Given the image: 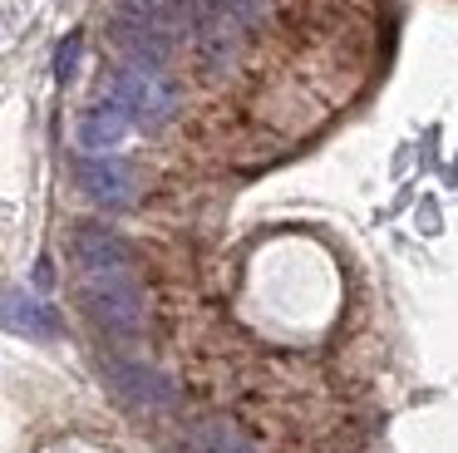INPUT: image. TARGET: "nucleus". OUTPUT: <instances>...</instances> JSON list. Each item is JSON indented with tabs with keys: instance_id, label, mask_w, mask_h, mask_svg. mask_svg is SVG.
Wrapping results in <instances>:
<instances>
[{
	"instance_id": "nucleus-8",
	"label": "nucleus",
	"mask_w": 458,
	"mask_h": 453,
	"mask_svg": "<svg viewBox=\"0 0 458 453\" xmlns=\"http://www.w3.org/2000/svg\"><path fill=\"white\" fill-rule=\"evenodd\" d=\"M192 443H198V453H257L247 439H242L232 423H222V419H208V423H198V433H192Z\"/></svg>"
},
{
	"instance_id": "nucleus-3",
	"label": "nucleus",
	"mask_w": 458,
	"mask_h": 453,
	"mask_svg": "<svg viewBox=\"0 0 458 453\" xmlns=\"http://www.w3.org/2000/svg\"><path fill=\"white\" fill-rule=\"evenodd\" d=\"M109 104H119L123 114H129V124L158 128V124H168V118H173V108H178V94H173V84L163 79V69L123 64L119 74H114Z\"/></svg>"
},
{
	"instance_id": "nucleus-9",
	"label": "nucleus",
	"mask_w": 458,
	"mask_h": 453,
	"mask_svg": "<svg viewBox=\"0 0 458 453\" xmlns=\"http://www.w3.org/2000/svg\"><path fill=\"white\" fill-rule=\"evenodd\" d=\"M198 5L217 10V15H232L237 25H251V20L261 15V0H198Z\"/></svg>"
},
{
	"instance_id": "nucleus-7",
	"label": "nucleus",
	"mask_w": 458,
	"mask_h": 453,
	"mask_svg": "<svg viewBox=\"0 0 458 453\" xmlns=\"http://www.w3.org/2000/svg\"><path fill=\"white\" fill-rule=\"evenodd\" d=\"M123 133H129V114H123L119 104H99V108H89V114L80 118V143L89 148V153L114 148Z\"/></svg>"
},
{
	"instance_id": "nucleus-2",
	"label": "nucleus",
	"mask_w": 458,
	"mask_h": 453,
	"mask_svg": "<svg viewBox=\"0 0 458 453\" xmlns=\"http://www.w3.org/2000/svg\"><path fill=\"white\" fill-rule=\"evenodd\" d=\"M188 30V5L182 0H119L114 10V39L129 55V64L163 69Z\"/></svg>"
},
{
	"instance_id": "nucleus-6",
	"label": "nucleus",
	"mask_w": 458,
	"mask_h": 453,
	"mask_svg": "<svg viewBox=\"0 0 458 453\" xmlns=\"http://www.w3.org/2000/svg\"><path fill=\"white\" fill-rule=\"evenodd\" d=\"M109 384L133 409H163V404H173V384L158 370H143V364H109Z\"/></svg>"
},
{
	"instance_id": "nucleus-4",
	"label": "nucleus",
	"mask_w": 458,
	"mask_h": 453,
	"mask_svg": "<svg viewBox=\"0 0 458 453\" xmlns=\"http://www.w3.org/2000/svg\"><path fill=\"white\" fill-rule=\"evenodd\" d=\"M0 325L11 335H25V340H55L60 335V311L50 301H40L25 286H0Z\"/></svg>"
},
{
	"instance_id": "nucleus-1",
	"label": "nucleus",
	"mask_w": 458,
	"mask_h": 453,
	"mask_svg": "<svg viewBox=\"0 0 458 453\" xmlns=\"http://www.w3.org/2000/svg\"><path fill=\"white\" fill-rule=\"evenodd\" d=\"M74 261H80V286L89 315L114 335V340H139L148 305H143V286L133 271V256L109 226H80L74 232Z\"/></svg>"
},
{
	"instance_id": "nucleus-10",
	"label": "nucleus",
	"mask_w": 458,
	"mask_h": 453,
	"mask_svg": "<svg viewBox=\"0 0 458 453\" xmlns=\"http://www.w3.org/2000/svg\"><path fill=\"white\" fill-rule=\"evenodd\" d=\"M80 45H84V35L74 30V35H64V45H60V55H55V79H74V64H80Z\"/></svg>"
},
{
	"instance_id": "nucleus-5",
	"label": "nucleus",
	"mask_w": 458,
	"mask_h": 453,
	"mask_svg": "<svg viewBox=\"0 0 458 453\" xmlns=\"http://www.w3.org/2000/svg\"><path fill=\"white\" fill-rule=\"evenodd\" d=\"M80 187L94 197V202H104V207H129L133 192H139V177H133V167L123 163V158L94 153V158L80 163Z\"/></svg>"
}]
</instances>
